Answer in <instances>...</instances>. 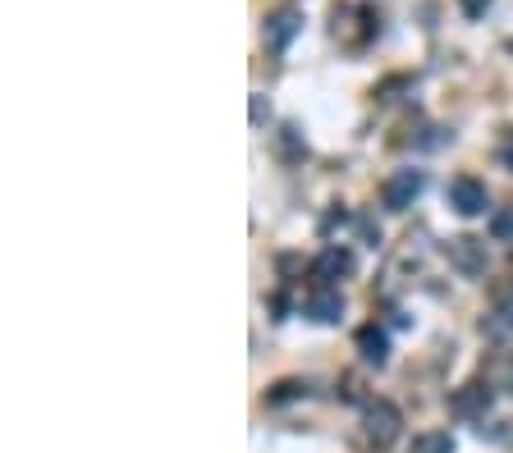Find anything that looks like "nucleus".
I'll use <instances>...</instances> for the list:
<instances>
[{
    "label": "nucleus",
    "mask_w": 513,
    "mask_h": 453,
    "mask_svg": "<svg viewBox=\"0 0 513 453\" xmlns=\"http://www.w3.org/2000/svg\"><path fill=\"white\" fill-rule=\"evenodd\" d=\"M362 435L372 449H390L399 435H404V412L394 408L390 399H372L362 408Z\"/></svg>",
    "instance_id": "f257e3e1"
},
{
    "label": "nucleus",
    "mask_w": 513,
    "mask_h": 453,
    "mask_svg": "<svg viewBox=\"0 0 513 453\" xmlns=\"http://www.w3.org/2000/svg\"><path fill=\"white\" fill-rule=\"evenodd\" d=\"M422 188H426L422 170H413V165H408V170H394L390 179L381 184V206L385 211H408V206L422 197Z\"/></svg>",
    "instance_id": "f03ea898"
},
{
    "label": "nucleus",
    "mask_w": 513,
    "mask_h": 453,
    "mask_svg": "<svg viewBox=\"0 0 513 453\" xmlns=\"http://www.w3.org/2000/svg\"><path fill=\"white\" fill-rule=\"evenodd\" d=\"M445 257L449 266L459 270V275H468V280H477V275H486V266H491V257H486V243L481 238H449L445 243Z\"/></svg>",
    "instance_id": "7ed1b4c3"
},
{
    "label": "nucleus",
    "mask_w": 513,
    "mask_h": 453,
    "mask_svg": "<svg viewBox=\"0 0 513 453\" xmlns=\"http://www.w3.org/2000/svg\"><path fill=\"white\" fill-rule=\"evenodd\" d=\"M303 33V10L298 5H284V10H275V14H266V28H262V42H266V51H289V42Z\"/></svg>",
    "instance_id": "20e7f679"
},
{
    "label": "nucleus",
    "mask_w": 513,
    "mask_h": 453,
    "mask_svg": "<svg viewBox=\"0 0 513 453\" xmlns=\"http://www.w3.org/2000/svg\"><path fill=\"white\" fill-rule=\"evenodd\" d=\"M449 408L463 421H486V412H491V380H468V385H459L449 394Z\"/></svg>",
    "instance_id": "39448f33"
},
{
    "label": "nucleus",
    "mask_w": 513,
    "mask_h": 453,
    "mask_svg": "<svg viewBox=\"0 0 513 453\" xmlns=\"http://www.w3.org/2000/svg\"><path fill=\"white\" fill-rule=\"evenodd\" d=\"M449 206H454V211H459L463 220H472V216H481V211H486V206H491V197H486V184H481V179H472V174H459V179H454V184H449Z\"/></svg>",
    "instance_id": "423d86ee"
},
{
    "label": "nucleus",
    "mask_w": 513,
    "mask_h": 453,
    "mask_svg": "<svg viewBox=\"0 0 513 453\" xmlns=\"http://www.w3.org/2000/svg\"><path fill=\"white\" fill-rule=\"evenodd\" d=\"M303 312L312 316V321H317V325H335L339 316H344V293H339V289H330V284H317V289L307 293Z\"/></svg>",
    "instance_id": "0eeeda50"
},
{
    "label": "nucleus",
    "mask_w": 513,
    "mask_h": 453,
    "mask_svg": "<svg viewBox=\"0 0 513 453\" xmlns=\"http://www.w3.org/2000/svg\"><path fill=\"white\" fill-rule=\"evenodd\" d=\"M353 348L362 353L367 367H385L390 362V335H385L381 325H362L358 335H353Z\"/></svg>",
    "instance_id": "6e6552de"
},
{
    "label": "nucleus",
    "mask_w": 513,
    "mask_h": 453,
    "mask_svg": "<svg viewBox=\"0 0 513 453\" xmlns=\"http://www.w3.org/2000/svg\"><path fill=\"white\" fill-rule=\"evenodd\" d=\"M312 275H317V284H330V280H344V275H353V252H349V248H335V243H330V248L317 257Z\"/></svg>",
    "instance_id": "1a4fd4ad"
},
{
    "label": "nucleus",
    "mask_w": 513,
    "mask_h": 453,
    "mask_svg": "<svg viewBox=\"0 0 513 453\" xmlns=\"http://www.w3.org/2000/svg\"><path fill=\"white\" fill-rule=\"evenodd\" d=\"M408 453H454V435L449 431H422V435H413Z\"/></svg>",
    "instance_id": "9d476101"
},
{
    "label": "nucleus",
    "mask_w": 513,
    "mask_h": 453,
    "mask_svg": "<svg viewBox=\"0 0 513 453\" xmlns=\"http://www.w3.org/2000/svg\"><path fill=\"white\" fill-rule=\"evenodd\" d=\"M280 156L284 161H303L307 156V142L298 138V124H284L280 129Z\"/></svg>",
    "instance_id": "9b49d317"
},
{
    "label": "nucleus",
    "mask_w": 513,
    "mask_h": 453,
    "mask_svg": "<svg viewBox=\"0 0 513 453\" xmlns=\"http://www.w3.org/2000/svg\"><path fill=\"white\" fill-rule=\"evenodd\" d=\"M294 399H307V385H303V380H280V385L266 394V403H271V408H280V403H294Z\"/></svg>",
    "instance_id": "f8f14e48"
},
{
    "label": "nucleus",
    "mask_w": 513,
    "mask_h": 453,
    "mask_svg": "<svg viewBox=\"0 0 513 453\" xmlns=\"http://www.w3.org/2000/svg\"><path fill=\"white\" fill-rule=\"evenodd\" d=\"M486 380H491V385H500V389H513V353H504L500 362L491 367V376H486Z\"/></svg>",
    "instance_id": "ddd939ff"
},
{
    "label": "nucleus",
    "mask_w": 513,
    "mask_h": 453,
    "mask_svg": "<svg viewBox=\"0 0 513 453\" xmlns=\"http://www.w3.org/2000/svg\"><path fill=\"white\" fill-rule=\"evenodd\" d=\"M491 234H495V238H513V206H504V211H495V220H491Z\"/></svg>",
    "instance_id": "4468645a"
},
{
    "label": "nucleus",
    "mask_w": 513,
    "mask_h": 453,
    "mask_svg": "<svg viewBox=\"0 0 513 453\" xmlns=\"http://www.w3.org/2000/svg\"><path fill=\"white\" fill-rule=\"evenodd\" d=\"M495 307H500V312H495V316H504V321H513V289H509V284H500V289H495Z\"/></svg>",
    "instance_id": "2eb2a0df"
},
{
    "label": "nucleus",
    "mask_w": 513,
    "mask_h": 453,
    "mask_svg": "<svg viewBox=\"0 0 513 453\" xmlns=\"http://www.w3.org/2000/svg\"><path fill=\"white\" fill-rule=\"evenodd\" d=\"M459 10L468 14V19H486V10H491V0H459Z\"/></svg>",
    "instance_id": "dca6fc26"
},
{
    "label": "nucleus",
    "mask_w": 513,
    "mask_h": 453,
    "mask_svg": "<svg viewBox=\"0 0 513 453\" xmlns=\"http://www.w3.org/2000/svg\"><path fill=\"white\" fill-rule=\"evenodd\" d=\"M266 115H271V106H266L262 97H252V124H257V129L266 124Z\"/></svg>",
    "instance_id": "f3484780"
},
{
    "label": "nucleus",
    "mask_w": 513,
    "mask_h": 453,
    "mask_svg": "<svg viewBox=\"0 0 513 453\" xmlns=\"http://www.w3.org/2000/svg\"><path fill=\"white\" fill-rule=\"evenodd\" d=\"M500 161H504V165H509V170H513V142H504V147H500Z\"/></svg>",
    "instance_id": "a211bd4d"
}]
</instances>
